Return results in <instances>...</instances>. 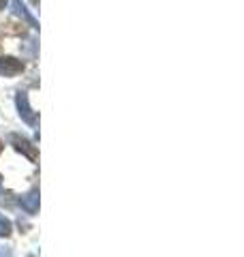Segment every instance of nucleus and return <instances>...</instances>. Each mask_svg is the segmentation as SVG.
Listing matches in <instances>:
<instances>
[{
	"mask_svg": "<svg viewBox=\"0 0 244 257\" xmlns=\"http://www.w3.org/2000/svg\"><path fill=\"white\" fill-rule=\"evenodd\" d=\"M15 105H18L20 118H22L28 126H37V124H39V116H37V111H32L26 92H18V96H15Z\"/></svg>",
	"mask_w": 244,
	"mask_h": 257,
	"instance_id": "nucleus-1",
	"label": "nucleus"
},
{
	"mask_svg": "<svg viewBox=\"0 0 244 257\" xmlns=\"http://www.w3.org/2000/svg\"><path fill=\"white\" fill-rule=\"evenodd\" d=\"M9 142L13 144L15 146V150L18 152H22V155H26L32 163H35V161L39 159V152H37V146H32V144L26 140V138H22L20 133H11L9 135Z\"/></svg>",
	"mask_w": 244,
	"mask_h": 257,
	"instance_id": "nucleus-2",
	"label": "nucleus"
},
{
	"mask_svg": "<svg viewBox=\"0 0 244 257\" xmlns=\"http://www.w3.org/2000/svg\"><path fill=\"white\" fill-rule=\"evenodd\" d=\"M24 71V62L13 58V56H0V75L5 77H13L20 75Z\"/></svg>",
	"mask_w": 244,
	"mask_h": 257,
	"instance_id": "nucleus-3",
	"label": "nucleus"
},
{
	"mask_svg": "<svg viewBox=\"0 0 244 257\" xmlns=\"http://www.w3.org/2000/svg\"><path fill=\"white\" fill-rule=\"evenodd\" d=\"M20 206H22V210L26 214H37L39 212V191L32 189L24 197H20Z\"/></svg>",
	"mask_w": 244,
	"mask_h": 257,
	"instance_id": "nucleus-4",
	"label": "nucleus"
},
{
	"mask_svg": "<svg viewBox=\"0 0 244 257\" xmlns=\"http://www.w3.org/2000/svg\"><path fill=\"white\" fill-rule=\"evenodd\" d=\"M13 13L18 15V18H22L24 22H28V26H32V28H39V22L32 18V15L28 13V9H26V5L22 3V0H13Z\"/></svg>",
	"mask_w": 244,
	"mask_h": 257,
	"instance_id": "nucleus-5",
	"label": "nucleus"
},
{
	"mask_svg": "<svg viewBox=\"0 0 244 257\" xmlns=\"http://www.w3.org/2000/svg\"><path fill=\"white\" fill-rule=\"evenodd\" d=\"M11 231H13L11 221L7 219L5 214H0V238H9V236H11Z\"/></svg>",
	"mask_w": 244,
	"mask_h": 257,
	"instance_id": "nucleus-6",
	"label": "nucleus"
},
{
	"mask_svg": "<svg viewBox=\"0 0 244 257\" xmlns=\"http://www.w3.org/2000/svg\"><path fill=\"white\" fill-rule=\"evenodd\" d=\"M0 257H13L11 248H0Z\"/></svg>",
	"mask_w": 244,
	"mask_h": 257,
	"instance_id": "nucleus-7",
	"label": "nucleus"
},
{
	"mask_svg": "<svg viewBox=\"0 0 244 257\" xmlns=\"http://www.w3.org/2000/svg\"><path fill=\"white\" fill-rule=\"evenodd\" d=\"M7 3H9V0H0V11H3L5 7H7Z\"/></svg>",
	"mask_w": 244,
	"mask_h": 257,
	"instance_id": "nucleus-8",
	"label": "nucleus"
},
{
	"mask_svg": "<svg viewBox=\"0 0 244 257\" xmlns=\"http://www.w3.org/2000/svg\"><path fill=\"white\" fill-rule=\"evenodd\" d=\"M30 5L32 7H39V0H30Z\"/></svg>",
	"mask_w": 244,
	"mask_h": 257,
	"instance_id": "nucleus-9",
	"label": "nucleus"
},
{
	"mask_svg": "<svg viewBox=\"0 0 244 257\" xmlns=\"http://www.w3.org/2000/svg\"><path fill=\"white\" fill-rule=\"evenodd\" d=\"M0 152H3V142H0Z\"/></svg>",
	"mask_w": 244,
	"mask_h": 257,
	"instance_id": "nucleus-10",
	"label": "nucleus"
},
{
	"mask_svg": "<svg viewBox=\"0 0 244 257\" xmlns=\"http://www.w3.org/2000/svg\"><path fill=\"white\" fill-rule=\"evenodd\" d=\"M0 180H3V178H0ZM0 184H3V182H0Z\"/></svg>",
	"mask_w": 244,
	"mask_h": 257,
	"instance_id": "nucleus-11",
	"label": "nucleus"
}]
</instances>
